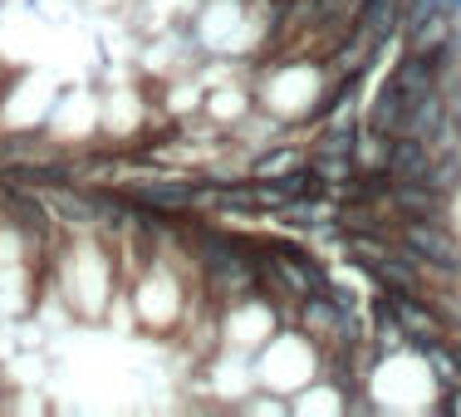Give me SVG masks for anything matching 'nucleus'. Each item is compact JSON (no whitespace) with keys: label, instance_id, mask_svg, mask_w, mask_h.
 <instances>
[{"label":"nucleus","instance_id":"nucleus-1","mask_svg":"<svg viewBox=\"0 0 461 417\" xmlns=\"http://www.w3.org/2000/svg\"><path fill=\"white\" fill-rule=\"evenodd\" d=\"M398 246L422 266L427 285L461 280V240L447 222H398Z\"/></svg>","mask_w":461,"mask_h":417},{"label":"nucleus","instance_id":"nucleus-8","mask_svg":"<svg viewBox=\"0 0 461 417\" xmlns=\"http://www.w3.org/2000/svg\"><path fill=\"white\" fill-rule=\"evenodd\" d=\"M427 186H437L442 196H452L456 202V192H461V148L456 152H432V168H427Z\"/></svg>","mask_w":461,"mask_h":417},{"label":"nucleus","instance_id":"nucleus-9","mask_svg":"<svg viewBox=\"0 0 461 417\" xmlns=\"http://www.w3.org/2000/svg\"><path fill=\"white\" fill-rule=\"evenodd\" d=\"M300 152L294 148H276V152H266V158L256 162V168H250V177H260V182H276V177H285V172L290 168H300Z\"/></svg>","mask_w":461,"mask_h":417},{"label":"nucleus","instance_id":"nucleus-3","mask_svg":"<svg viewBox=\"0 0 461 417\" xmlns=\"http://www.w3.org/2000/svg\"><path fill=\"white\" fill-rule=\"evenodd\" d=\"M452 10L442 0H402V20H398V40L408 50H437L442 40H452Z\"/></svg>","mask_w":461,"mask_h":417},{"label":"nucleus","instance_id":"nucleus-4","mask_svg":"<svg viewBox=\"0 0 461 417\" xmlns=\"http://www.w3.org/2000/svg\"><path fill=\"white\" fill-rule=\"evenodd\" d=\"M388 212L398 216V222H447V216H452V196H442L427 182H398L393 177Z\"/></svg>","mask_w":461,"mask_h":417},{"label":"nucleus","instance_id":"nucleus-2","mask_svg":"<svg viewBox=\"0 0 461 417\" xmlns=\"http://www.w3.org/2000/svg\"><path fill=\"white\" fill-rule=\"evenodd\" d=\"M378 300L388 304L393 320L402 324V334H408V349H412V344H427V339H452V329H447V320L437 314V304L427 300V295H412V290H383Z\"/></svg>","mask_w":461,"mask_h":417},{"label":"nucleus","instance_id":"nucleus-6","mask_svg":"<svg viewBox=\"0 0 461 417\" xmlns=\"http://www.w3.org/2000/svg\"><path fill=\"white\" fill-rule=\"evenodd\" d=\"M358 138H364V128L348 113H334V118H324V133L314 142V152H348V158H358Z\"/></svg>","mask_w":461,"mask_h":417},{"label":"nucleus","instance_id":"nucleus-10","mask_svg":"<svg viewBox=\"0 0 461 417\" xmlns=\"http://www.w3.org/2000/svg\"><path fill=\"white\" fill-rule=\"evenodd\" d=\"M442 412L461 417V383H456V388H447V393H442Z\"/></svg>","mask_w":461,"mask_h":417},{"label":"nucleus","instance_id":"nucleus-5","mask_svg":"<svg viewBox=\"0 0 461 417\" xmlns=\"http://www.w3.org/2000/svg\"><path fill=\"white\" fill-rule=\"evenodd\" d=\"M388 177H398V182H422L427 177V168H432V148H427L422 138H412V133H393V138H383V162H378Z\"/></svg>","mask_w":461,"mask_h":417},{"label":"nucleus","instance_id":"nucleus-7","mask_svg":"<svg viewBox=\"0 0 461 417\" xmlns=\"http://www.w3.org/2000/svg\"><path fill=\"white\" fill-rule=\"evenodd\" d=\"M310 168L324 182V192H339L358 172V158H348V152H310Z\"/></svg>","mask_w":461,"mask_h":417},{"label":"nucleus","instance_id":"nucleus-11","mask_svg":"<svg viewBox=\"0 0 461 417\" xmlns=\"http://www.w3.org/2000/svg\"><path fill=\"white\" fill-rule=\"evenodd\" d=\"M442 5H447V10H452V15L461 20V0H442Z\"/></svg>","mask_w":461,"mask_h":417}]
</instances>
